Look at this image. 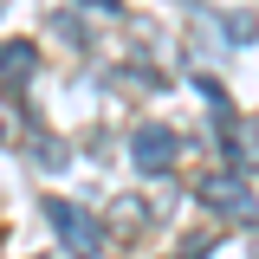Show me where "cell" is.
Returning a JSON list of instances; mask_svg holds the SVG:
<instances>
[{
    "label": "cell",
    "mask_w": 259,
    "mask_h": 259,
    "mask_svg": "<svg viewBox=\"0 0 259 259\" xmlns=\"http://www.w3.org/2000/svg\"><path fill=\"white\" fill-rule=\"evenodd\" d=\"M46 221L59 227L65 253H78V259H97V253H104V233H97V221L84 214V207H71V201H46Z\"/></svg>",
    "instance_id": "1"
},
{
    "label": "cell",
    "mask_w": 259,
    "mask_h": 259,
    "mask_svg": "<svg viewBox=\"0 0 259 259\" xmlns=\"http://www.w3.org/2000/svg\"><path fill=\"white\" fill-rule=\"evenodd\" d=\"M130 162L143 168V175H162V168H175L182 162V136L162 123H143L136 136H130Z\"/></svg>",
    "instance_id": "2"
},
{
    "label": "cell",
    "mask_w": 259,
    "mask_h": 259,
    "mask_svg": "<svg viewBox=\"0 0 259 259\" xmlns=\"http://www.w3.org/2000/svg\"><path fill=\"white\" fill-rule=\"evenodd\" d=\"M201 201H207L221 221H253V214H259L253 194L240 188V182H227V175H207V182H201Z\"/></svg>",
    "instance_id": "3"
},
{
    "label": "cell",
    "mask_w": 259,
    "mask_h": 259,
    "mask_svg": "<svg viewBox=\"0 0 259 259\" xmlns=\"http://www.w3.org/2000/svg\"><path fill=\"white\" fill-rule=\"evenodd\" d=\"M221 149H227V162H233L240 175H246V168H259V123H233V117H227Z\"/></svg>",
    "instance_id": "4"
},
{
    "label": "cell",
    "mask_w": 259,
    "mask_h": 259,
    "mask_svg": "<svg viewBox=\"0 0 259 259\" xmlns=\"http://www.w3.org/2000/svg\"><path fill=\"white\" fill-rule=\"evenodd\" d=\"M32 65H39V52H32L26 39H7V46H0V78H7L13 91H20V84L32 78Z\"/></svg>",
    "instance_id": "5"
},
{
    "label": "cell",
    "mask_w": 259,
    "mask_h": 259,
    "mask_svg": "<svg viewBox=\"0 0 259 259\" xmlns=\"http://www.w3.org/2000/svg\"><path fill=\"white\" fill-rule=\"evenodd\" d=\"M84 7H97V13H117V7H123V0H84Z\"/></svg>",
    "instance_id": "6"
}]
</instances>
